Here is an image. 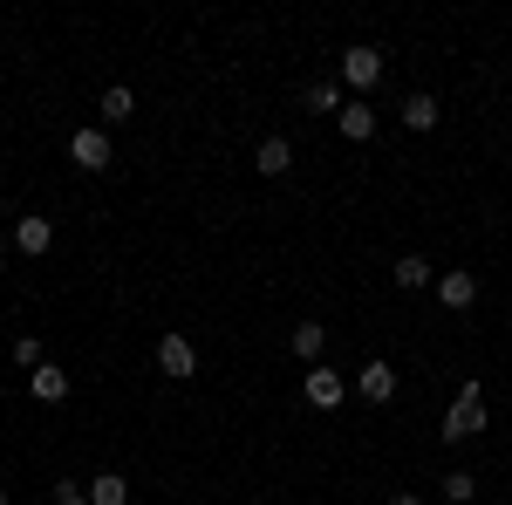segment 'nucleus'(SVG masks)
Returning a JSON list of instances; mask_svg holds the SVG:
<instances>
[{
	"label": "nucleus",
	"instance_id": "obj_1",
	"mask_svg": "<svg viewBox=\"0 0 512 505\" xmlns=\"http://www.w3.org/2000/svg\"><path fill=\"white\" fill-rule=\"evenodd\" d=\"M478 430H485V389H478V383H458L451 410H444V437L458 444V437H478Z\"/></svg>",
	"mask_w": 512,
	"mask_h": 505
},
{
	"label": "nucleus",
	"instance_id": "obj_2",
	"mask_svg": "<svg viewBox=\"0 0 512 505\" xmlns=\"http://www.w3.org/2000/svg\"><path fill=\"white\" fill-rule=\"evenodd\" d=\"M69 164L76 171H110V130L103 123H82L76 137H69Z\"/></svg>",
	"mask_w": 512,
	"mask_h": 505
},
{
	"label": "nucleus",
	"instance_id": "obj_3",
	"mask_svg": "<svg viewBox=\"0 0 512 505\" xmlns=\"http://www.w3.org/2000/svg\"><path fill=\"white\" fill-rule=\"evenodd\" d=\"M301 396H308L315 410H335V403L349 396V376H342V369H328V362H315V369L301 376Z\"/></svg>",
	"mask_w": 512,
	"mask_h": 505
},
{
	"label": "nucleus",
	"instance_id": "obj_4",
	"mask_svg": "<svg viewBox=\"0 0 512 505\" xmlns=\"http://www.w3.org/2000/svg\"><path fill=\"white\" fill-rule=\"evenodd\" d=\"M158 369L171 376V383H192V376H198V349L185 342V335H164V342H158Z\"/></svg>",
	"mask_w": 512,
	"mask_h": 505
},
{
	"label": "nucleus",
	"instance_id": "obj_5",
	"mask_svg": "<svg viewBox=\"0 0 512 505\" xmlns=\"http://www.w3.org/2000/svg\"><path fill=\"white\" fill-rule=\"evenodd\" d=\"M355 396H362V403H390V396H396V369L383 362V355H369V362H362V376H355Z\"/></svg>",
	"mask_w": 512,
	"mask_h": 505
},
{
	"label": "nucleus",
	"instance_id": "obj_6",
	"mask_svg": "<svg viewBox=\"0 0 512 505\" xmlns=\"http://www.w3.org/2000/svg\"><path fill=\"white\" fill-rule=\"evenodd\" d=\"M342 82L349 89H376L383 82V48H349L342 55Z\"/></svg>",
	"mask_w": 512,
	"mask_h": 505
},
{
	"label": "nucleus",
	"instance_id": "obj_7",
	"mask_svg": "<svg viewBox=\"0 0 512 505\" xmlns=\"http://www.w3.org/2000/svg\"><path fill=\"white\" fill-rule=\"evenodd\" d=\"M253 171H260V178H287V171H294V144H287V137H260Z\"/></svg>",
	"mask_w": 512,
	"mask_h": 505
},
{
	"label": "nucleus",
	"instance_id": "obj_8",
	"mask_svg": "<svg viewBox=\"0 0 512 505\" xmlns=\"http://www.w3.org/2000/svg\"><path fill=\"white\" fill-rule=\"evenodd\" d=\"M437 301L451 314H465L478 301V273H437Z\"/></svg>",
	"mask_w": 512,
	"mask_h": 505
},
{
	"label": "nucleus",
	"instance_id": "obj_9",
	"mask_svg": "<svg viewBox=\"0 0 512 505\" xmlns=\"http://www.w3.org/2000/svg\"><path fill=\"white\" fill-rule=\"evenodd\" d=\"M28 396H35V403H69V369L41 362L35 376H28Z\"/></svg>",
	"mask_w": 512,
	"mask_h": 505
},
{
	"label": "nucleus",
	"instance_id": "obj_10",
	"mask_svg": "<svg viewBox=\"0 0 512 505\" xmlns=\"http://www.w3.org/2000/svg\"><path fill=\"white\" fill-rule=\"evenodd\" d=\"M96 117H103V130H117V123L137 117V96H130L123 82H110V89H103V103H96Z\"/></svg>",
	"mask_w": 512,
	"mask_h": 505
},
{
	"label": "nucleus",
	"instance_id": "obj_11",
	"mask_svg": "<svg viewBox=\"0 0 512 505\" xmlns=\"http://www.w3.org/2000/svg\"><path fill=\"white\" fill-rule=\"evenodd\" d=\"M82 492H89V505H130V478L123 471H96Z\"/></svg>",
	"mask_w": 512,
	"mask_h": 505
},
{
	"label": "nucleus",
	"instance_id": "obj_12",
	"mask_svg": "<svg viewBox=\"0 0 512 505\" xmlns=\"http://www.w3.org/2000/svg\"><path fill=\"white\" fill-rule=\"evenodd\" d=\"M335 130H342L349 144H369V137H376V110H369V103H342V117H335Z\"/></svg>",
	"mask_w": 512,
	"mask_h": 505
},
{
	"label": "nucleus",
	"instance_id": "obj_13",
	"mask_svg": "<svg viewBox=\"0 0 512 505\" xmlns=\"http://www.w3.org/2000/svg\"><path fill=\"white\" fill-rule=\"evenodd\" d=\"M14 246H21V253H28V260H41V253H48V246H55V226H48V219H35V212H28V219H21V226H14Z\"/></svg>",
	"mask_w": 512,
	"mask_h": 505
},
{
	"label": "nucleus",
	"instance_id": "obj_14",
	"mask_svg": "<svg viewBox=\"0 0 512 505\" xmlns=\"http://www.w3.org/2000/svg\"><path fill=\"white\" fill-rule=\"evenodd\" d=\"M396 287H403V294H417V287H437L431 260H424V253H403V260H396Z\"/></svg>",
	"mask_w": 512,
	"mask_h": 505
},
{
	"label": "nucleus",
	"instance_id": "obj_15",
	"mask_svg": "<svg viewBox=\"0 0 512 505\" xmlns=\"http://www.w3.org/2000/svg\"><path fill=\"white\" fill-rule=\"evenodd\" d=\"M301 110H315V117H342V89H335V82H308V89H301Z\"/></svg>",
	"mask_w": 512,
	"mask_h": 505
},
{
	"label": "nucleus",
	"instance_id": "obj_16",
	"mask_svg": "<svg viewBox=\"0 0 512 505\" xmlns=\"http://www.w3.org/2000/svg\"><path fill=\"white\" fill-rule=\"evenodd\" d=\"M321 349H328V328H321V321H301V328H294V355H301V362L315 369Z\"/></svg>",
	"mask_w": 512,
	"mask_h": 505
},
{
	"label": "nucleus",
	"instance_id": "obj_17",
	"mask_svg": "<svg viewBox=\"0 0 512 505\" xmlns=\"http://www.w3.org/2000/svg\"><path fill=\"white\" fill-rule=\"evenodd\" d=\"M403 123H410V130H437V96H424V89L403 96Z\"/></svg>",
	"mask_w": 512,
	"mask_h": 505
},
{
	"label": "nucleus",
	"instance_id": "obj_18",
	"mask_svg": "<svg viewBox=\"0 0 512 505\" xmlns=\"http://www.w3.org/2000/svg\"><path fill=\"white\" fill-rule=\"evenodd\" d=\"M437 492H444L451 505H472V499H478V478H472V471H451V478H444Z\"/></svg>",
	"mask_w": 512,
	"mask_h": 505
},
{
	"label": "nucleus",
	"instance_id": "obj_19",
	"mask_svg": "<svg viewBox=\"0 0 512 505\" xmlns=\"http://www.w3.org/2000/svg\"><path fill=\"white\" fill-rule=\"evenodd\" d=\"M41 362H48V349H41L35 335H21V342H14V369H28V376H35Z\"/></svg>",
	"mask_w": 512,
	"mask_h": 505
},
{
	"label": "nucleus",
	"instance_id": "obj_20",
	"mask_svg": "<svg viewBox=\"0 0 512 505\" xmlns=\"http://www.w3.org/2000/svg\"><path fill=\"white\" fill-rule=\"evenodd\" d=\"M48 505H89V492H76V485H55V499Z\"/></svg>",
	"mask_w": 512,
	"mask_h": 505
},
{
	"label": "nucleus",
	"instance_id": "obj_21",
	"mask_svg": "<svg viewBox=\"0 0 512 505\" xmlns=\"http://www.w3.org/2000/svg\"><path fill=\"white\" fill-rule=\"evenodd\" d=\"M390 505H424V499H417V492H390Z\"/></svg>",
	"mask_w": 512,
	"mask_h": 505
},
{
	"label": "nucleus",
	"instance_id": "obj_22",
	"mask_svg": "<svg viewBox=\"0 0 512 505\" xmlns=\"http://www.w3.org/2000/svg\"><path fill=\"white\" fill-rule=\"evenodd\" d=\"M0 505H7V492H0Z\"/></svg>",
	"mask_w": 512,
	"mask_h": 505
}]
</instances>
